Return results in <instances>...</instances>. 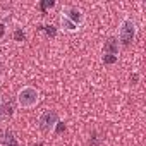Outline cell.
Masks as SVG:
<instances>
[{"mask_svg":"<svg viewBox=\"0 0 146 146\" xmlns=\"http://www.w3.org/2000/svg\"><path fill=\"white\" fill-rule=\"evenodd\" d=\"M14 41H17V43L26 41V33H24L23 29H16V31H14Z\"/></svg>","mask_w":146,"mask_h":146,"instance_id":"cell-12","label":"cell"},{"mask_svg":"<svg viewBox=\"0 0 146 146\" xmlns=\"http://www.w3.org/2000/svg\"><path fill=\"white\" fill-rule=\"evenodd\" d=\"M88 144H90V146H100V144H102V137H100V134H98L96 131H93V132L90 134Z\"/></svg>","mask_w":146,"mask_h":146,"instance_id":"cell-9","label":"cell"},{"mask_svg":"<svg viewBox=\"0 0 146 146\" xmlns=\"http://www.w3.org/2000/svg\"><path fill=\"white\" fill-rule=\"evenodd\" d=\"M60 16L65 17V19H69L70 23H74L78 28H81L84 24V14H83V11L78 9V7H74V5H65V7H62Z\"/></svg>","mask_w":146,"mask_h":146,"instance_id":"cell-4","label":"cell"},{"mask_svg":"<svg viewBox=\"0 0 146 146\" xmlns=\"http://www.w3.org/2000/svg\"><path fill=\"white\" fill-rule=\"evenodd\" d=\"M119 50H120V43L115 36H110L105 43H103V48H102V55H113V57H119Z\"/></svg>","mask_w":146,"mask_h":146,"instance_id":"cell-5","label":"cell"},{"mask_svg":"<svg viewBox=\"0 0 146 146\" xmlns=\"http://www.w3.org/2000/svg\"><path fill=\"white\" fill-rule=\"evenodd\" d=\"M58 124V113L55 110H45L40 117H38V127L43 131V132H52L55 131Z\"/></svg>","mask_w":146,"mask_h":146,"instance_id":"cell-3","label":"cell"},{"mask_svg":"<svg viewBox=\"0 0 146 146\" xmlns=\"http://www.w3.org/2000/svg\"><path fill=\"white\" fill-rule=\"evenodd\" d=\"M117 60H119V57H113V55H102V62H103L105 65H113V64H117Z\"/></svg>","mask_w":146,"mask_h":146,"instance_id":"cell-11","label":"cell"},{"mask_svg":"<svg viewBox=\"0 0 146 146\" xmlns=\"http://www.w3.org/2000/svg\"><path fill=\"white\" fill-rule=\"evenodd\" d=\"M0 115H2V119H9L14 115V107L11 102H4L0 105Z\"/></svg>","mask_w":146,"mask_h":146,"instance_id":"cell-7","label":"cell"},{"mask_svg":"<svg viewBox=\"0 0 146 146\" xmlns=\"http://www.w3.org/2000/svg\"><path fill=\"white\" fill-rule=\"evenodd\" d=\"M0 120H2V115H0Z\"/></svg>","mask_w":146,"mask_h":146,"instance_id":"cell-16","label":"cell"},{"mask_svg":"<svg viewBox=\"0 0 146 146\" xmlns=\"http://www.w3.org/2000/svg\"><path fill=\"white\" fill-rule=\"evenodd\" d=\"M16 100H17V105L21 108H33L40 102V91L35 86H24L19 90Z\"/></svg>","mask_w":146,"mask_h":146,"instance_id":"cell-2","label":"cell"},{"mask_svg":"<svg viewBox=\"0 0 146 146\" xmlns=\"http://www.w3.org/2000/svg\"><path fill=\"white\" fill-rule=\"evenodd\" d=\"M52 7H55V2H43L41 4V9H52Z\"/></svg>","mask_w":146,"mask_h":146,"instance_id":"cell-13","label":"cell"},{"mask_svg":"<svg viewBox=\"0 0 146 146\" xmlns=\"http://www.w3.org/2000/svg\"><path fill=\"white\" fill-rule=\"evenodd\" d=\"M0 143H2V146H19V143H17L14 132L9 131V129H7L5 132L0 134Z\"/></svg>","mask_w":146,"mask_h":146,"instance_id":"cell-6","label":"cell"},{"mask_svg":"<svg viewBox=\"0 0 146 146\" xmlns=\"http://www.w3.org/2000/svg\"><path fill=\"white\" fill-rule=\"evenodd\" d=\"M58 23H60V28H62L64 31H69V33H74V31L79 29L74 23H70L69 19H65V17H62V16H60V19H58Z\"/></svg>","mask_w":146,"mask_h":146,"instance_id":"cell-8","label":"cell"},{"mask_svg":"<svg viewBox=\"0 0 146 146\" xmlns=\"http://www.w3.org/2000/svg\"><path fill=\"white\" fill-rule=\"evenodd\" d=\"M136 31H137V28H136V23L132 19H129V17L122 19V23L119 26V38H117L120 46H125V48L131 46L134 38H136Z\"/></svg>","mask_w":146,"mask_h":146,"instance_id":"cell-1","label":"cell"},{"mask_svg":"<svg viewBox=\"0 0 146 146\" xmlns=\"http://www.w3.org/2000/svg\"><path fill=\"white\" fill-rule=\"evenodd\" d=\"M4 31H5V29H4V24H2V23H0V38H2V36H4Z\"/></svg>","mask_w":146,"mask_h":146,"instance_id":"cell-14","label":"cell"},{"mask_svg":"<svg viewBox=\"0 0 146 146\" xmlns=\"http://www.w3.org/2000/svg\"><path fill=\"white\" fill-rule=\"evenodd\" d=\"M137 79H139V76H137V74H132V81L137 83Z\"/></svg>","mask_w":146,"mask_h":146,"instance_id":"cell-15","label":"cell"},{"mask_svg":"<svg viewBox=\"0 0 146 146\" xmlns=\"http://www.w3.org/2000/svg\"><path fill=\"white\" fill-rule=\"evenodd\" d=\"M41 29L46 33V36H48V38H55V36H57V28H55L53 24H45Z\"/></svg>","mask_w":146,"mask_h":146,"instance_id":"cell-10","label":"cell"}]
</instances>
